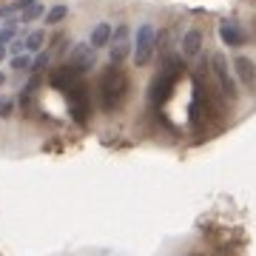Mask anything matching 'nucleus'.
Returning <instances> with one entry per match:
<instances>
[{"label":"nucleus","instance_id":"f257e3e1","mask_svg":"<svg viewBox=\"0 0 256 256\" xmlns=\"http://www.w3.org/2000/svg\"><path fill=\"white\" fill-rule=\"evenodd\" d=\"M128 94V77L122 74V68L111 63V68L100 77V106L102 111H114L122 106Z\"/></svg>","mask_w":256,"mask_h":256},{"label":"nucleus","instance_id":"f03ea898","mask_svg":"<svg viewBox=\"0 0 256 256\" xmlns=\"http://www.w3.org/2000/svg\"><path fill=\"white\" fill-rule=\"evenodd\" d=\"M66 97H68V114H72V120L77 122V126H86V122H88V111H92L88 86L80 80L72 92H66Z\"/></svg>","mask_w":256,"mask_h":256},{"label":"nucleus","instance_id":"7ed1b4c3","mask_svg":"<svg viewBox=\"0 0 256 256\" xmlns=\"http://www.w3.org/2000/svg\"><path fill=\"white\" fill-rule=\"evenodd\" d=\"M210 68H214V77H216V82H220V92L225 94V100H236L239 97V88H236V80H234V74H230L228 68V60H225V54H216L210 57Z\"/></svg>","mask_w":256,"mask_h":256},{"label":"nucleus","instance_id":"20e7f679","mask_svg":"<svg viewBox=\"0 0 256 256\" xmlns=\"http://www.w3.org/2000/svg\"><path fill=\"white\" fill-rule=\"evenodd\" d=\"M154 48H156L154 26L142 23V26L137 28V43H134V63H137V66H146L148 60H151V54H154Z\"/></svg>","mask_w":256,"mask_h":256},{"label":"nucleus","instance_id":"39448f33","mask_svg":"<svg viewBox=\"0 0 256 256\" xmlns=\"http://www.w3.org/2000/svg\"><path fill=\"white\" fill-rule=\"evenodd\" d=\"M94 52H97V48H94L92 43H74L66 63L72 66V68H77L80 74H86V72H92L94 66H97V54H94Z\"/></svg>","mask_w":256,"mask_h":256},{"label":"nucleus","instance_id":"423d86ee","mask_svg":"<svg viewBox=\"0 0 256 256\" xmlns=\"http://www.w3.org/2000/svg\"><path fill=\"white\" fill-rule=\"evenodd\" d=\"M176 74H180V63H174V66H168L160 77H156V82L151 86V97H154V102H162L165 97H168V88L174 86V80H176Z\"/></svg>","mask_w":256,"mask_h":256},{"label":"nucleus","instance_id":"0eeeda50","mask_svg":"<svg viewBox=\"0 0 256 256\" xmlns=\"http://www.w3.org/2000/svg\"><path fill=\"white\" fill-rule=\"evenodd\" d=\"M77 82H80V72H77V68H72L68 63L60 66L57 72H52V86H57L60 92H72Z\"/></svg>","mask_w":256,"mask_h":256},{"label":"nucleus","instance_id":"6e6552de","mask_svg":"<svg viewBox=\"0 0 256 256\" xmlns=\"http://www.w3.org/2000/svg\"><path fill=\"white\" fill-rule=\"evenodd\" d=\"M234 68H236V77H239V82L242 86H256V66H254V60L250 57H242L239 54L236 60H234Z\"/></svg>","mask_w":256,"mask_h":256},{"label":"nucleus","instance_id":"1a4fd4ad","mask_svg":"<svg viewBox=\"0 0 256 256\" xmlns=\"http://www.w3.org/2000/svg\"><path fill=\"white\" fill-rule=\"evenodd\" d=\"M220 37H222L225 46H242V43H245V32H242V26L234 23V20H225L220 26Z\"/></svg>","mask_w":256,"mask_h":256},{"label":"nucleus","instance_id":"9d476101","mask_svg":"<svg viewBox=\"0 0 256 256\" xmlns=\"http://www.w3.org/2000/svg\"><path fill=\"white\" fill-rule=\"evenodd\" d=\"M202 48V34L196 32V28H191V32H185L182 37V54L185 57H196Z\"/></svg>","mask_w":256,"mask_h":256},{"label":"nucleus","instance_id":"9b49d317","mask_svg":"<svg viewBox=\"0 0 256 256\" xmlns=\"http://www.w3.org/2000/svg\"><path fill=\"white\" fill-rule=\"evenodd\" d=\"M111 34H114V28H111L108 23H97L88 43H92L94 48H102V46H108V43H111Z\"/></svg>","mask_w":256,"mask_h":256},{"label":"nucleus","instance_id":"f8f14e48","mask_svg":"<svg viewBox=\"0 0 256 256\" xmlns=\"http://www.w3.org/2000/svg\"><path fill=\"white\" fill-rule=\"evenodd\" d=\"M128 54H131V43L128 40H114V46H111V63L120 66Z\"/></svg>","mask_w":256,"mask_h":256},{"label":"nucleus","instance_id":"ddd939ff","mask_svg":"<svg viewBox=\"0 0 256 256\" xmlns=\"http://www.w3.org/2000/svg\"><path fill=\"white\" fill-rule=\"evenodd\" d=\"M23 46H26V52H40V48L46 46V34H43V32H32V34L23 40Z\"/></svg>","mask_w":256,"mask_h":256},{"label":"nucleus","instance_id":"4468645a","mask_svg":"<svg viewBox=\"0 0 256 256\" xmlns=\"http://www.w3.org/2000/svg\"><path fill=\"white\" fill-rule=\"evenodd\" d=\"M68 18V6H54V9L46 12V26H57Z\"/></svg>","mask_w":256,"mask_h":256},{"label":"nucleus","instance_id":"2eb2a0df","mask_svg":"<svg viewBox=\"0 0 256 256\" xmlns=\"http://www.w3.org/2000/svg\"><path fill=\"white\" fill-rule=\"evenodd\" d=\"M12 68H14V72H32V57L28 54H23V57H14V60H12Z\"/></svg>","mask_w":256,"mask_h":256},{"label":"nucleus","instance_id":"dca6fc26","mask_svg":"<svg viewBox=\"0 0 256 256\" xmlns=\"http://www.w3.org/2000/svg\"><path fill=\"white\" fill-rule=\"evenodd\" d=\"M48 60H52V54H48V52H43V54H37L34 60H32V72H43V68H46L48 66Z\"/></svg>","mask_w":256,"mask_h":256},{"label":"nucleus","instance_id":"f3484780","mask_svg":"<svg viewBox=\"0 0 256 256\" xmlns=\"http://www.w3.org/2000/svg\"><path fill=\"white\" fill-rule=\"evenodd\" d=\"M40 14H43V9H40V6H28V9H23V18H20V23H32V20H37L40 18Z\"/></svg>","mask_w":256,"mask_h":256},{"label":"nucleus","instance_id":"a211bd4d","mask_svg":"<svg viewBox=\"0 0 256 256\" xmlns=\"http://www.w3.org/2000/svg\"><path fill=\"white\" fill-rule=\"evenodd\" d=\"M12 111H14V102L3 97V100H0V117H3V120H9V117H12Z\"/></svg>","mask_w":256,"mask_h":256},{"label":"nucleus","instance_id":"6ab92c4d","mask_svg":"<svg viewBox=\"0 0 256 256\" xmlns=\"http://www.w3.org/2000/svg\"><path fill=\"white\" fill-rule=\"evenodd\" d=\"M12 34H14V26H6V28H3V32H0V46H6V43L12 40Z\"/></svg>","mask_w":256,"mask_h":256},{"label":"nucleus","instance_id":"aec40b11","mask_svg":"<svg viewBox=\"0 0 256 256\" xmlns=\"http://www.w3.org/2000/svg\"><path fill=\"white\" fill-rule=\"evenodd\" d=\"M12 54H14V57H18L20 54V52H23V48H26V46H23V40H12Z\"/></svg>","mask_w":256,"mask_h":256},{"label":"nucleus","instance_id":"412c9836","mask_svg":"<svg viewBox=\"0 0 256 256\" xmlns=\"http://www.w3.org/2000/svg\"><path fill=\"white\" fill-rule=\"evenodd\" d=\"M3 57H6V46H0V60H3Z\"/></svg>","mask_w":256,"mask_h":256},{"label":"nucleus","instance_id":"4be33fe9","mask_svg":"<svg viewBox=\"0 0 256 256\" xmlns=\"http://www.w3.org/2000/svg\"><path fill=\"white\" fill-rule=\"evenodd\" d=\"M3 82H6V74H0V86H3Z\"/></svg>","mask_w":256,"mask_h":256}]
</instances>
